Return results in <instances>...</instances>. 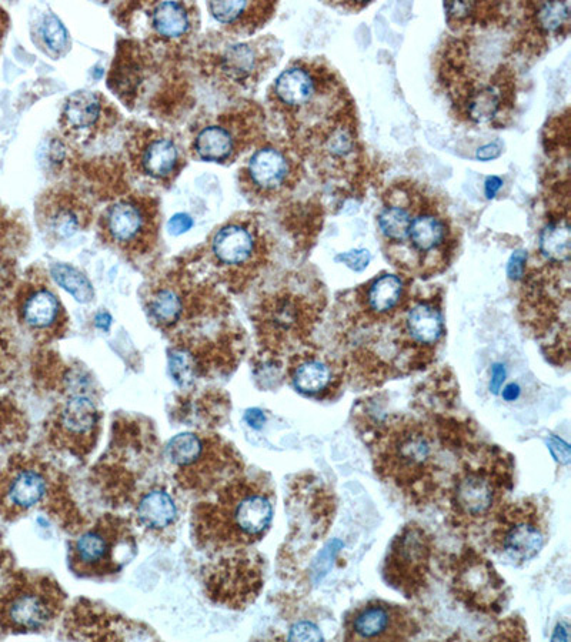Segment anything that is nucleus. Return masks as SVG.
Returning a JSON list of instances; mask_svg holds the SVG:
<instances>
[{
    "label": "nucleus",
    "instance_id": "obj_1",
    "mask_svg": "<svg viewBox=\"0 0 571 642\" xmlns=\"http://www.w3.org/2000/svg\"><path fill=\"white\" fill-rule=\"evenodd\" d=\"M432 557V535L420 524H407L393 538L387 551L384 580L404 597H416L429 580Z\"/></svg>",
    "mask_w": 571,
    "mask_h": 642
},
{
    "label": "nucleus",
    "instance_id": "obj_2",
    "mask_svg": "<svg viewBox=\"0 0 571 642\" xmlns=\"http://www.w3.org/2000/svg\"><path fill=\"white\" fill-rule=\"evenodd\" d=\"M494 516L493 545L506 560L526 564L540 554L546 544V524L537 504L500 506Z\"/></svg>",
    "mask_w": 571,
    "mask_h": 642
},
{
    "label": "nucleus",
    "instance_id": "obj_3",
    "mask_svg": "<svg viewBox=\"0 0 571 642\" xmlns=\"http://www.w3.org/2000/svg\"><path fill=\"white\" fill-rule=\"evenodd\" d=\"M259 119L253 110H229L197 127L192 137V153L207 163L225 165L236 159L259 135Z\"/></svg>",
    "mask_w": 571,
    "mask_h": 642
},
{
    "label": "nucleus",
    "instance_id": "obj_4",
    "mask_svg": "<svg viewBox=\"0 0 571 642\" xmlns=\"http://www.w3.org/2000/svg\"><path fill=\"white\" fill-rule=\"evenodd\" d=\"M452 588L460 603L477 613L496 615L507 604V587L492 561L474 550L463 551L452 565Z\"/></svg>",
    "mask_w": 571,
    "mask_h": 642
},
{
    "label": "nucleus",
    "instance_id": "obj_5",
    "mask_svg": "<svg viewBox=\"0 0 571 642\" xmlns=\"http://www.w3.org/2000/svg\"><path fill=\"white\" fill-rule=\"evenodd\" d=\"M433 460V441L419 424L407 423L394 428L379 448V470L394 483L416 486L427 476Z\"/></svg>",
    "mask_w": 571,
    "mask_h": 642
},
{
    "label": "nucleus",
    "instance_id": "obj_6",
    "mask_svg": "<svg viewBox=\"0 0 571 642\" xmlns=\"http://www.w3.org/2000/svg\"><path fill=\"white\" fill-rule=\"evenodd\" d=\"M158 209L145 197H123L108 207L102 217V232L113 246L129 253L145 252L152 244Z\"/></svg>",
    "mask_w": 571,
    "mask_h": 642
},
{
    "label": "nucleus",
    "instance_id": "obj_7",
    "mask_svg": "<svg viewBox=\"0 0 571 642\" xmlns=\"http://www.w3.org/2000/svg\"><path fill=\"white\" fill-rule=\"evenodd\" d=\"M119 119V110L103 93L79 90L63 103L59 129L66 139L86 143L105 135Z\"/></svg>",
    "mask_w": 571,
    "mask_h": 642
},
{
    "label": "nucleus",
    "instance_id": "obj_8",
    "mask_svg": "<svg viewBox=\"0 0 571 642\" xmlns=\"http://www.w3.org/2000/svg\"><path fill=\"white\" fill-rule=\"evenodd\" d=\"M416 634L417 625L410 614L384 601H370L346 620L347 641H403Z\"/></svg>",
    "mask_w": 571,
    "mask_h": 642
},
{
    "label": "nucleus",
    "instance_id": "obj_9",
    "mask_svg": "<svg viewBox=\"0 0 571 642\" xmlns=\"http://www.w3.org/2000/svg\"><path fill=\"white\" fill-rule=\"evenodd\" d=\"M130 159L142 175L159 182H169L183 166V150L176 137L140 127L132 132L128 143Z\"/></svg>",
    "mask_w": 571,
    "mask_h": 642
},
{
    "label": "nucleus",
    "instance_id": "obj_10",
    "mask_svg": "<svg viewBox=\"0 0 571 642\" xmlns=\"http://www.w3.org/2000/svg\"><path fill=\"white\" fill-rule=\"evenodd\" d=\"M265 40H250L227 46L206 58L205 68L210 75L227 86L249 88L262 78L269 68L272 53Z\"/></svg>",
    "mask_w": 571,
    "mask_h": 642
},
{
    "label": "nucleus",
    "instance_id": "obj_11",
    "mask_svg": "<svg viewBox=\"0 0 571 642\" xmlns=\"http://www.w3.org/2000/svg\"><path fill=\"white\" fill-rule=\"evenodd\" d=\"M502 484L486 470H466L454 481L450 506L460 523L479 524L496 514L502 500Z\"/></svg>",
    "mask_w": 571,
    "mask_h": 642
},
{
    "label": "nucleus",
    "instance_id": "obj_12",
    "mask_svg": "<svg viewBox=\"0 0 571 642\" xmlns=\"http://www.w3.org/2000/svg\"><path fill=\"white\" fill-rule=\"evenodd\" d=\"M142 8L146 12V33L150 42L165 48H182L199 26L195 3L152 2L142 3Z\"/></svg>",
    "mask_w": 571,
    "mask_h": 642
},
{
    "label": "nucleus",
    "instance_id": "obj_13",
    "mask_svg": "<svg viewBox=\"0 0 571 642\" xmlns=\"http://www.w3.org/2000/svg\"><path fill=\"white\" fill-rule=\"evenodd\" d=\"M209 253L219 269L240 272L259 257V234L246 222L223 224L210 240Z\"/></svg>",
    "mask_w": 571,
    "mask_h": 642
},
{
    "label": "nucleus",
    "instance_id": "obj_14",
    "mask_svg": "<svg viewBox=\"0 0 571 642\" xmlns=\"http://www.w3.org/2000/svg\"><path fill=\"white\" fill-rule=\"evenodd\" d=\"M243 176L246 185L255 192L272 195L289 185L293 176V162L280 147L262 146L247 160Z\"/></svg>",
    "mask_w": 571,
    "mask_h": 642
},
{
    "label": "nucleus",
    "instance_id": "obj_15",
    "mask_svg": "<svg viewBox=\"0 0 571 642\" xmlns=\"http://www.w3.org/2000/svg\"><path fill=\"white\" fill-rule=\"evenodd\" d=\"M148 55L142 45L123 40L109 73V89L128 106L135 103L142 83L148 78Z\"/></svg>",
    "mask_w": 571,
    "mask_h": 642
},
{
    "label": "nucleus",
    "instance_id": "obj_16",
    "mask_svg": "<svg viewBox=\"0 0 571 642\" xmlns=\"http://www.w3.org/2000/svg\"><path fill=\"white\" fill-rule=\"evenodd\" d=\"M272 100L287 116L300 115L313 105L317 96V80L312 70L293 65L277 76L272 86Z\"/></svg>",
    "mask_w": 571,
    "mask_h": 642
},
{
    "label": "nucleus",
    "instance_id": "obj_17",
    "mask_svg": "<svg viewBox=\"0 0 571 642\" xmlns=\"http://www.w3.org/2000/svg\"><path fill=\"white\" fill-rule=\"evenodd\" d=\"M88 220L86 207L68 192H52L42 205V223L55 240L75 236Z\"/></svg>",
    "mask_w": 571,
    "mask_h": 642
},
{
    "label": "nucleus",
    "instance_id": "obj_18",
    "mask_svg": "<svg viewBox=\"0 0 571 642\" xmlns=\"http://www.w3.org/2000/svg\"><path fill=\"white\" fill-rule=\"evenodd\" d=\"M118 545L116 531L110 527H96L80 535L73 548L76 570L85 574L110 573L112 555Z\"/></svg>",
    "mask_w": 571,
    "mask_h": 642
},
{
    "label": "nucleus",
    "instance_id": "obj_19",
    "mask_svg": "<svg viewBox=\"0 0 571 642\" xmlns=\"http://www.w3.org/2000/svg\"><path fill=\"white\" fill-rule=\"evenodd\" d=\"M210 16L225 28L226 32L249 35L255 32L272 16L276 5L263 2H209Z\"/></svg>",
    "mask_w": 571,
    "mask_h": 642
},
{
    "label": "nucleus",
    "instance_id": "obj_20",
    "mask_svg": "<svg viewBox=\"0 0 571 642\" xmlns=\"http://www.w3.org/2000/svg\"><path fill=\"white\" fill-rule=\"evenodd\" d=\"M233 526L245 538H259L269 530L273 520V504L263 493H247L233 508Z\"/></svg>",
    "mask_w": 571,
    "mask_h": 642
},
{
    "label": "nucleus",
    "instance_id": "obj_21",
    "mask_svg": "<svg viewBox=\"0 0 571 642\" xmlns=\"http://www.w3.org/2000/svg\"><path fill=\"white\" fill-rule=\"evenodd\" d=\"M55 615L52 595L39 591H26L13 598L8 607L10 623L22 630H40Z\"/></svg>",
    "mask_w": 571,
    "mask_h": 642
},
{
    "label": "nucleus",
    "instance_id": "obj_22",
    "mask_svg": "<svg viewBox=\"0 0 571 642\" xmlns=\"http://www.w3.org/2000/svg\"><path fill=\"white\" fill-rule=\"evenodd\" d=\"M62 310L58 296L46 284L30 287L20 306L23 321L38 330L52 327L62 316Z\"/></svg>",
    "mask_w": 571,
    "mask_h": 642
},
{
    "label": "nucleus",
    "instance_id": "obj_23",
    "mask_svg": "<svg viewBox=\"0 0 571 642\" xmlns=\"http://www.w3.org/2000/svg\"><path fill=\"white\" fill-rule=\"evenodd\" d=\"M404 327H406L407 336L414 344L433 346L443 336L442 312L432 303H417L407 312Z\"/></svg>",
    "mask_w": 571,
    "mask_h": 642
},
{
    "label": "nucleus",
    "instance_id": "obj_24",
    "mask_svg": "<svg viewBox=\"0 0 571 642\" xmlns=\"http://www.w3.org/2000/svg\"><path fill=\"white\" fill-rule=\"evenodd\" d=\"M414 250L430 254L444 246L447 239V226L443 219L433 213H420L410 223L409 236Z\"/></svg>",
    "mask_w": 571,
    "mask_h": 642
},
{
    "label": "nucleus",
    "instance_id": "obj_25",
    "mask_svg": "<svg viewBox=\"0 0 571 642\" xmlns=\"http://www.w3.org/2000/svg\"><path fill=\"white\" fill-rule=\"evenodd\" d=\"M140 524L149 530H163L172 526L178 518L175 500L166 491H150L138 506Z\"/></svg>",
    "mask_w": 571,
    "mask_h": 642
},
{
    "label": "nucleus",
    "instance_id": "obj_26",
    "mask_svg": "<svg viewBox=\"0 0 571 642\" xmlns=\"http://www.w3.org/2000/svg\"><path fill=\"white\" fill-rule=\"evenodd\" d=\"M60 426L72 436H88L99 423V411L86 396H72L59 416Z\"/></svg>",
    "mask_w": 571,
    "mask_h": 642
},
{
    "label": "nucleus",
    "instance_id": "obj_27",
    "mask_svg": "<svg viewBox=\"0 0 571 642\" xmlns=\"http://www.w3.org/2000/svg\"><path fill=\"white\" fill-rule=\"evenodd\" d=\"M148 307L150 316L156 323L163 327H172L182 319L186 300L178 286L162 284L153 290Z\"/></svg>",
    "mask_w": 571,
    "mask_h": 642
},
{
    "label": "nucleus",
    "instance_id": "obj_28",
    "mask_svg": "<svg viewBox=\"0 0 571 642\" xmlns=\"http://www.w3.org/2000/svg\"><path fill=\"white\" fill-rule=\"evenodd\" d=\"M333 373L329 364L315 357L300 361L292 373V383L299 393L317 396L329 389Z\"/></svg>",
    "mask_w": 571,
    "mask_h": 642
},
{
    "label": "nucleus",
    "instance_id": "obj_29",
    "mask_svg": "<svg viewBox=\"0 0 571 642\" xmlns=\"http://www.w3.org/2000/svg\"><path fill=\"white\" fill-rule=\"evenodd\" d=\"M403 293L404 286L400 277L383 274L379 279L373 280L367 289V307L377 316L392 313L402 302Z\"/></svg>",
    "mask_w": 571,
    "mask_h": 642
},
{
    "label": "nucleus",
    "instance_id": "obj_30",
    "mask_svg": "<svg viewBox=\"0 0 571 642\" xmlns=\"http://www.w3.org/2000/svg\"><path fill=\"white\" fill-rule=\"evenodd\" d=\"M48 491V481L36 470H23L10 481L8 497L13 506L30 508L39 504Z\"/></svg>",
    "mask_w": 571,
    "mask_h": 642
},
{
    "label": "nucleus",
    "instance_id": "obj_31",
    "mask_svg": "<svg viewBox=\"0 0 571 642\" xmlns=\"http://www.w3.org/2000/svg\"><path fill=\"white\" fill-rule=\"evenodd\" d=\"M540 253L550 263H569L571 252L570 224L567 219L547 224L540 233Z\"/></svg>",
    "mask_w": 571,
    "mask_h": 642
},
{
    "label": "nucleus",
    "instance_id": "obj_32",
    "mask_svg": "<svg viewBox=\"0 0 571 642\" xmlns=\"http://www.w3.org/2000/svg\"><path fill=\"white\" fill-rule=\"evenodd\" d=\"M53 280L79 303H90L95 297L92 283L88 277L70 264L56 263L50 269Z\"/></svg>",
    "mask_w": 571,
    "mask_h": 642
},
{
    "label": "nucleus",
    "instance_id": "obj_33",
    "mask_svg": "<svg viewBox=\"0 0 571 642\" xmlns=\"http://www.w3.org/2000/svg\"><path fill=\"white\" fill-rule=\"evenodd\" d=\"M502 106V93L496 86L486 85L474 90L467 102V115L476 123H487L496 117Z\"/></svg>",
    "mask_w": 571,
    "mask_h": 642
},
{
    "label": "nucleus",
    "instance_id": "obj_34",
    "mask_svg": "<svg viewBox=\"0 0 571 642\" xmlns=\"http://www.w3.org/2000/svg\"><path fill=\"white\" fill-rule=\"evenodd\" d=\"M170 463L178 467H188L197 463L203 454L202 438L193 433H180L172 437L166 446Z\"/></svg>",
    "mask_w": 571,
    "mask_h": 642
},
{
    "label": "nucleus",
    "instance_id": "obj_35",
    "mask_svg": "<svg viewBox=\"0 0 571 642\" xmlns=\"http://www.w3.org/2000/svg\"><path fill=\"white\" fill-rule=\"evenodd\" d=\"M412 214L406 207L389 206L384 207L379 214V229L384 239L393 243H402L409 236Z\"/></svg>",
    "mask_w": 571,
    "mask_h": 642
},
{
    "label": "nucleus",
    "instance_id": "obj_36",
    "mask_svg": "<svg viewBox=\"0 0 571 642\" xmlns=\"http://www.w3.org/2000/svg\"><path fill=\"white\" fill-rule=\"evenodd\" d=\"M40 35H42L43 45L49 50L50 55L62 56L69 49L70 39L68 30L63 25L62 20L55 13H48L42 20L40 26Z\"/></svg>",
    "mask_w": 571,
    "mask_h": 642
},
{
    "label": "nucleus",
    "instance_id": "obj_37",
    "mask_svg": "<svg viewBox=\"0 0 571 642\" xmlns=\"http://www.w3.org/2000/svg\"><path fill=\"white\" fill-rule=\"evenodd\" d=\"M169 373L179 386H190L197 376L195 356L186 349H175L169 354Z\"/></svg>",
    "mask_w": 571,
    "mask_h": 642
},
{
    "label": "nucleus",
    "instance_id": "obj_38",
    "mask_svg": "<svg viewBox=\"0 0 571 642\" xmlns=\"http://www.w3.org/2000/svg\"><path fill=\"white\" fill-rule=\"evenodd\" d=\"M537 25L546 32H559L570 19L569 2H546L537 8Z\"/></svg>",
    "mask_w": 571,
    "mask_h": 642
},
{
    "label": "nucleus",
    "instance_id": "obj_39",
    "mask_svg": "<svg viewBox=\"0 0 571 642\" xmlns=\"http://www.w3.org/2000/svg\"><path fill=\"white\" fill-rule=\"evenodd\" d=\"M337 262H342L353 272H363L372 260V254L366 249L350 250V252L340 253L336 257Z\"/></svg>",
    "mask_w": 571,
    "mask_h": 642
},
{
    "label": "nucleus",
    "instance_id": "obj_40",
    "mask_svg": "<svg viewBox=\"0 0 571 642\" xmlns=\"http://www.w3.org/2000/svg\"><path fill=\"white\" fill-rule=\"evenodd\" d=\"M289 641H323L322 631L319 627L309 621H300L293 625L289 633Z\"/></svg>",
    "mask_w": 571,
    "mask_h": 642
},
{
    "label": "nucleus",
    "instance_id": "obj_41",
    "mask_svg": "<svg viewBox=\"0 0 571 642\" xmlns=\"http://www.w3.org/2000/svg\"><path fill=\"white\" fill-rule=\"evenodd\" d=\"M526 262V250H516L510 257L509 263H507V276L514 282L523 279L524 272H526Z\"/></svg>",
    "mask_w": 571,
    "mask_h": 642
},
{
    "label": "nucleus",
    "instance_id": "obj_42",
    "mask_svg": "<svg viewBox=\"0 0 571 642\" xmlns=\"http://www.w3.org/2000/svg\"><path fill=\"white\" fill-rule=\"evenodd\" d=\"M340 547H342V543L335 540L333 541V543L327 545L325 551L320 554L319 561H316V578H322L323 575L327 574V571H329L330 568V560H333V558H335V555L337 554V551H339Z\"/></svg>",
    "mask_w": 571,
    "mask_h": 642
},
{
    "label": "nucleus",
    "instance_id": "obj_43",
    "mask_svg": "<svg viewBox=\"0 0 571 642\" xmlns=\"http://www.w3.org/2000/svg\"><path fill=\"white\" fill-rule=\"evenodd\" d=\"M549 450L560 464L567 466V464L570 463V446L566 441L562 440V438L556 436L550 437Z\"/></svg>",
    "mask_w": 571,
    "mask_h": 642
},
{
    "label": "nucleus",
    "instance_id": "obj_44",
    "mask_svg": "<svg viewBox=\"0 0 571 642\" xmlns=\"http://www.w3.org/2000/svg\"><path fill=\"white\" fill-rule=\"evenodd\" d=\"M192 226L193 220L189 214L178 213L169 220L168 230L170 234H173V236H179V234L189 232V230L192 229Z\"/></svg>",
    "mask_w": 571,
    "mask_h": 642
},
{
    "label": "nucleus",
    "instance_id": "obj_45",
    "mask_svg": "<svg viewBox=\"0 0 571 642\" xmlns=\"http://www.w3.org/2000/svg\"><path fill=\"white\" fill-rule=\"evenodd\" d=\"M503 147L499 142L487 143L482 147H479L476 152V159L480 162H489V160L497 159L502 155Z\"/></svg>",
    "mask_w": 571,
    "mask_h": 642
},
{
    "label": "nucleus",
    "instance_id": "obj_46",
    "mask_svg": "<svg viewBox=\"0 0 571 642\" xmlns=\"http://www.w3.org/2000/svg\"><path fill=\"white\" fill-rule=\"evenodd\" d=\"M504 380H506V367L503 364H494L492 369V380H490V391L497 394L502 390Z\"/></svg>",
    "mask_w": 571,
    "mask_h": 642
},
{
    "label": "nucleus",
    "instance_id": "obj_47",
    "mask_svg": "<svg viewBox=\"0 0 571 642\" xmlns=\"http://www.w3.org/2000/svg\"><path fill=\"white\" fill-rule=\"evenodd\" d=\"M246 423L255 430H260L266 423V414L259 409H249L245 413Z\"/></svg>",
    "mask_w": 571,
    "mask_h": 642
},
{
    "label": "nucleus",
    "instance_id": "obj_48",
    "mask_svg": "<svg viewBox=\"0 0 571 642\" xmlns=\"http://www.w3.org/2000/svg\"><path fill=\"white\" fill-rule=\"evenodd\" d=\"M503 180L499 176H489L484 183V193L487 199H494L499 190L502 189Z\"/></svg>",
    "mask_w": 571,
    "mask_h": 642
},
{
    "label": "nucleus",
    "instance_id": "obj_49",
    "mask_svg": "<svg viewBox=\"0 0 571 642\" xmlns=\"http://www.w3.org/2000/svg\"><path fill=\"white\" fill-rule=\"evenodd\" d=\"M95 326L98 327L99 330L109 331L110 326H112V316H110L108 312L96 314Z\"/></svg>",
    "mask_w": 571,
    "mask_h": 642
},
{
    "label": "nucleus",
    "instance_id": "obj_50",
    "mask_svg": "<svg viewBox=\"0 0 571 642\" xmlns=\"http://www.w3.org/2000/svg\"><path fill=\"white\" fill-rule=\"evenodd\" d=\"M503 399L506 401H514L519 399L520 396V387L519 384L512 383L509 386L504 387L502 391Z\"/></svg>",
    "mask_w": 571,
    "mask_h": 642
},
{
    "label": "nucleus",
    "instance_id": "obj_51",
    "mask_svg": "<svg viewBox=\"0 0 571 642\" xmlns=\"http://www.w3.org/2000/svg\"><path fill=\"white\" fill-rule=\"evenodd\" d=\"M569 641V634H567V628L563 627V625H559L557 627L556 633L553 635V641Z\"/></svg>",
    "mask_w": 571,
    "mask_h": 642
}]
</instances>
